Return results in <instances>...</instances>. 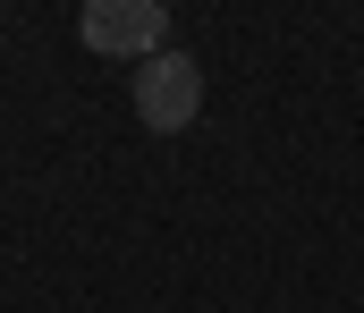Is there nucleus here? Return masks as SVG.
<instances>
[{"label": "nucleus", "mask_w": 364, "mask_h": 313, "mask_svg": "<svg viewBox=\"0 0 364 313\" xmlns=\"http://www.w3.org/2000/svg\"><path fill=\"white\" fill-rule=\"evenodd\" d=\"M203 119V60L195 51H153L144 68H136V127H153V136H178Z\"/></svg>", "instance_id": "f257e3e1"}, {"label": "nucleus", "mask_w": 364, "mask_h": 313, "mask_svg": "<svg viewBox=\"0 0 364 313\" xmlns=\"http://www.w3.org/2000/svg\"><path fill=\"white\" fill-rule=\"evenodd\" d=\"M77 34H85V51L102 60H153V51H170V9L161 0H85V17H77Z\"/></svg>", "instance_id": "f03ea898"}]
</instances>
